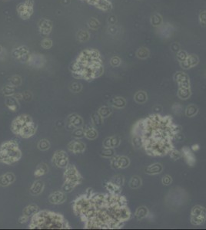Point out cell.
<instances>
[{
    "mask_svg": "<svg viewBox=\"0 0 206 230\" xmlns=\"http://www.w3.org/2000/svg\"><path fill=\"white\" fill-rule=\"evenodd\" d=\"M78 186V185H77L76 183H73V182L69 181V180H65L63 186H62V191L65 193H70L71 191L75 189V186Z\"/></svg>",
    "mask_w": 206,
    "mask_h": 230,
    "instance_id": "83f0119b",
    "label": "cell"
},
{
    "mask_svg": "<svg viewBox=\"0 0 206 230\" xmlns=\"http://www.w3.org/2000/svg\"><path fill=\"white\" fill-rule=\"evenodd\" d=\"M113 169H125L130 164V160L125 156H113L110 160Z\"/></svg>",
    "mask_w": 206,
    "mask_h": 230,
    "instance_id": "ba28073f",
    "label": "cell"
},
{
    "mask_svg": "<svg viewBox=\"0 0 206 230\" xmlns=\"http://www.w3.org/2000/svg\"><path fill=\"white\" fill-rule=\"evenodd\" d=\"M29 219V217L26 216V215H22L21 217H19V222L21 224H23V223H25V222H26Z\"/></svg>",
    "mask_w": 206,
    "mask_h": 230,
    "instance_id": "7bdbcfd3",
    "label": "cell"
},
{
    "mask_svg": "<svg viewBox=\"0 0 206 230\" xmlns=\"http://www.w3.org/2000/svg\"><path fill=\"white\" fill-rule=\"evenodd\" d=\"M36 131H37V126L31 118L27 122L25 123L24 125L21 127V129L19 131L18 135L22 138H29L36 134Z\"/></svg>",
    "mask_w": 206,
    "mask_h": 230,
    "instance_id": "8992f818",
    "label": "cell"
},
{
    "mask_svg": "<svg viewBox=\"0 0 206 230\" xmlns=\"http://www.w3.org/2000/svg\"><path fill=\"white\" fill-rule=\"evenodd\" d=\"M91 118H92V124L95 126L98 127V126H101L103 124V118H101V115L98 112L92 114Z\"/></svg>",
    "mask_w": 206,
    "mask_h": 230,
    "instance_id": "1f68e13d",
    "label": "cell"
},
{
    "mask_svg": "<svg viewBox=\"0 0 206 230\" xmlns=\"http://www.w3.org/2000/svg\"><path fill=\"white\" fill-rule=\"evenodd\" d=\"M49 200L51 203L55 204V205H59V204L63 203L66 200V193L62 191L55 192L49 196Z\"/></svg>",
    "mask_w": 206,
    "mask_h": 230,
    "instance_id": "4fadbf2b",
    "label": "cell"
},
{
    "mask_svg": "<svg viewBox=\"0 0 206 230\" xmlns=\"http://www.w3.org/2000/svg\"><path fill=\"white\" fill-rule=\"evenodd\" d=\"M198 62V59L197 58V56L195 55H190L187 57V58L185 59L184 62H181V66H182L183 68L188 69L190 68L193 67V66L196 65Z\"/></svg>",
    "mask_w": 206,
    "mask_h": 230,
    "instance_id": "2e32d148",
    "label": "cell"
},
{
    "mask_svg": "<svg viewBox=\"0 0 206 230\" xmlns=\"http://www.w3.org/2000/svg\"><path fill=\"white\" fill-rule=\"evenodd\" d=\"M53 162L59 168H66L69 163V158L66 153L63 150H57L53 157Z\"/></svg>",
    "mask_w": 206,
    "mask_h": 230,
    "instance_id": "52a82bcc",
    "label": "cell"
},
{
    "mask_svg": "<svg viewBox=\"0 0 206 230\" xmlns=\"http://www.w3.org/2000/svg\"><path fill=\"white\" fill-rule=\"evenodd\" d=\"M172 110H173L174 113L176 114H181L182 111V107L180 104H175V105L172 106Z\"/></svg>",
    "mask_w": 206,
    "mask_h": 230,
    "instance_id": "ab89813d",
    "label": "cell"
},
{
    "mask_svg": "<svg viewBox=\"0 0 206 230\" xmlns=\"http://www.w3.org/2000/svg\"><path fill=\"white\" fill-rule=\"evenodd\" d=\"M38 148L42 151H46L50 148V143L49 140H46V139L41 140L38 144Z\"/></svg>",
    "mask_w": 206,
    "mask_h": 230,
    "instance_id": "836d02e7",
    "label": "cell"
},
{
    "mask_svg": "<svg viewBox=\"0 0 206 230\" xmlns=\"http://www.w3.org/2000/svg\"><path fill=\"white\" fill-rule=\"evenodd\" d=\"M142 186V180L139 176H134L129 181V186L132 189H138Z\"/></svg>",
    "mask_w": 206,
    "mask_h": 230,
    "instance_id": "f1b7e54d",
    "label": "cell"
},
{
    "mask_svg": "<svg viewBox=\"0 0 206 230\" xmlns=\"http://www.w3.org/2000/svg\"><path fill=\"white\" fill-rule=\"evenodd\" d=\"M105 187L110 194H120L121 193V186H118V185L115 184L112 182L109 181L105 184Z\"/></svg>",
    "mask_w": 206,
    "mask_h": 230,
    "instance_id": "44dd1931",
    "label": "cell"
},
{
    "mask_svg": "<svg viewBox=\"0 0 206 230\" xmlns=\"http://www.w3.org/2000/svg\"><path fill=\"white\" fill-rule=\"evenodd\" d=\"M115 152L114 148H112V147H109V148H106V147H104L103 150H101L100 154H101V157H105V158H112L113 156H115Z\"/></svg>",
    "mask_w": 206,
    "mask_h": 230,
    "instance_id": "f546056e",
    "label": "cell"
},
{
    "mask_svg": "<svg viewBox=\"0 0 206 230\" xmlns=\"http://www.w3.org/2000/svg\"><path fill=\"white\" fill-rule=\"evenodd\" d=\"M120 142H121V140L118 137H107L103 142V147H106V148H109V147L115 148V147L119 146Z\"/></svg>",
    "mask_w": 206,
    "mask_h": 230,
    "instance_id": "e0dca14e",
    "label": "cell"
},
{
    "mask_svg": "<svg viewBox=\"0 0 206 230\" xmlns=\"http://www.w3.org/2000/svg\"><path fill=\"white\" fill-rule=\"evenodd\" d=\"M15 180V175L12 173H7L5 174L0 176V186H8L13 183Z\"/></svg>",
    "mask_w": 206,
    "mask_h": 230,
    "instance_id": "5bb4252c",
    "label": "cell"
},
{
    "mask_svg": "<svg viewBox=\"0 0 206 230\" xmlns=\"http://www.w3.org/2000/svg\"><path fill=\"white\" fill-rule=\"evenodd\" d=\"M111 182H112L113 183L118 185V186H121L122 187L125 183V178L122 175H115V176H114L112 177Z\"/></svg>",
    "mask_w": 206,
    "mask_h": 230,
    "instance_id": "d6a6232c",
    "label": "cell"
},
{
    "mask_svg": "<svg viewBox=\"0 0 206 230\" xmlns=\"http://www.w3.org/2000/svg\"><path fill=\"white\" fill-rule=\"evenodd\" d=\"M191 223L194 225H201L206 221V209L201 206H195L191 209Z\"/></svg>",
    "mask_w": 206,
    "mask_h": 230,
    "instance_id": "277c9868",
    "label": "cell"
},
{
    "mask_svg": "<svg viewBox=\"0 0 206 230\" xmlns=\"http://www.w3.org/2000/svg\"><path fill=\"white\" fill-rule=\"evenodd\" d=\"M121 64V60H120L119 58L118 57H113L111 59V65L114 67H117Z\"/></svg>",
    "mask_w": 206,
    "mask_h": 230,
    "instance_id": "60d3db41",
    "label": "cell"
},
{
    "mask_svg": "<svg viewBox=\"0 0 206 230\" xmlns=\"http://www.w3.org/2000/svg\"><path fill=\"white\" fill-rule=\"evenodd\" d=\"M49 170V168H48L47 165L46 163H41L37 167V168L35 170L34 175L37 177H40V176H43L44 174H46V173Z\"/></svg>",
    "mask_w": 206,
    "mask_h": 230,
    "instance_id": "4316f807",
    "label": "cell"
},
{
    "mask_svg": "<svg viewBox=\"0 0 206 230\" xmlns=\"http://www.w3.org/2000/svg\"><path fill=\"white\" fill-rule=\"evenodd\" d=\"M31 117H30L29 115H27V114H22V115H19V117H17V118L12 121V131L15 134L18 135L19 131L21 129V127L24 125L25 123L27 122V121L31 119Z\"/></svg>",
    "mask_w": 206,
    "mask_h": 230,
    "instance_id": "9c48e42d",
    "label": "cell"
},
{
    "mask_svg": "<svg viewBox=\"0 0 206 230\" xmlns=\"http://www.w3.org/2000/svg\"><path fill=\"white\" fill-rule=\"evenodd\" d=\"M162 170H163L162 165L159 163H156L146 167L145 170V173L149 175H156L162 173Z\"/></svg>",
    "mask_w": 206,
    "mask_h": 230,
    "instance_id": "9a60e30c",
    "label": "cell"
},
{
    "mask_svg": "<svg viewBox=\"0 0 206 230\" xmlns=\"http://www.w3.org/2000/svg\"><path fill=\"white\" fill-rule=\"evenodd\" d=\"M84 131H85V137L88 140H95L98 137V131L95 127L92 126H86L84 127Z\"/></svg>",
    "mask_w": 206,
    "mask_h": 230,
    "instance_id": "d6986e66",
    "label": "cell"
},
{
    "mask_svg": "<svg viewBox=\"0 0 206 230\" xmlns=\"http://www.w3.org/2000/svg\"><path fill=\"white\" fill-rule=\"evenodd\" d=\"M85 144L82 141H79V139L72 140L68 144V149L73 153H82L85 150Z\"/></svg>",
    "mask_w": 206,
    "mask_h": 230,
    "instance_id": "8fae6325",
    "label": "cell"
},
{
    "mask_svg": "<svg viewBox=\"0 0 206 230\" xmlns=\"http://www.w3.org/2000/svg\"><path fill=\"white\" fill-rule=\"evenodd\" d=\"M181 152H182V157H184V158H185V161L188 163V166L193 167V166L195 164L196 159H195L194 152L191 150V149L188 147H182V151Z\"/></svg>",
    "mask_w": 206,
    "mask_h": 230,
    "instance_id": "7c38bea8",
    "label": "cell"
},
{
    "mask_svg": "<svg viewBox=\"0 0 206 230\" xmlns=\"http://www.w3.org/2000/svg\"><path fill=\"white\" fill-rule=\"evenodd\" d=\"M98 113L101 115V118H108V117H109L110 115H111L112 113V108H109V107H101L98 111Z\"/></svg>",
    "mask_w": 206,
    "mask_h": 230,
    "instance_id": "4dcf8cb0",
    "label": "cell"
},
{
    "mask_svg": "<svg viewBox=\"0 0 206 230\" xmlns=\"http://www.w3.org/2000/svg\"><path fill=\"white\" fill-rule=\"evenodd\" d=\"M149 209L146 206H140L136 209V212H135V216H136V219L139 221L142 220V219H146V217L149 215Z\"/></svg>",
    "mask_w": 206,
    "mask_h": 230,
    "instance_id": "ffe728a7",
    "label": "cell"
},
{
    "mask_svg": "<svg viewBox=\"0 0 206 230\" xmlns=\"http://www.w3.org/2000/svg\"><path fill=\"white\" fill-rule=\"evenodd\" d=\"M198 112V107L195 105H189L188 106H187V108H185V115L188 118H192V117L195 116Z\"/></svg>",
    "mask_w": 206,
    "mask_h": 230,
    "instance_id": "d4e9b609",
    "label": "cell"
},
{
    "mask_svg": "<svg viewBox=\"0 0 206 230\" xmlns=\"http://www.w3.org/2000/svg\"><path fill=\"white\" fill-rule=\"evenodd\" d=\"M199 148H200V146L198 145V144H193V145L191 146V150H192L193 152H196V151H198V150H199Z\"/></svg>",
    "mask_w": 206,
    "mask_h": 230,
    "instance_id": "ee69618b",
    "label": "cell"
},
{
    "mask_svg": "<svg viewBox=\"0 0 206 230\" xmlns=\"http://www.w3.org/2000/svg\"><path fill=\"white\" fill-rule=\"evenodd\" d=\"M191 92L190 88H179L178 92V97L182 100H187L191 96Z\"/></svg>",
    "mask_w": 206,
    "mask_h": 230,
    "instance_id": "484cf974",
    "label": "cell"
},
{
    "mask_svg": "<svg viewBox=\"0 0 206 230\" xmlns=\"http://www.w3.org/2000/svg\"><path fill=\"white\" fill-rule=\"evenodd\" d=\"M137 56L140 58H146L149 57V52L147 48H142L139 49L136 53Z\"/></svg>",
    "mask_w": 206,
    "mask_h": 230,
    "instance_id": "8d00e7d4",
    "label": "cell"
},
{
    "mask_svg": "<svg viewBox=\"0 0 206 230\" xmlns=\"http://www.w3.org/2000/svg\"><path fill=\"white\" fill-rule=\"evenodd\" d=\"M169 154H170L171 158L173 159V160H178V159H180L182 157V152L178 151V150H175V149H173V150L169 153Z\"/></svg>",
    "mask_w": 206,
    "mask_h": 230,
    "instance_id": "74e56055",
    "label": "cell"
},
{
    "mask_svg": "<svg viewBox=\"0 0 206 230\" xmlns=\"http://www.w3.org/2000/svg\"><path fill=\"white\" fill-rule=\"evenodd\" d=\"M181 131L182 127L174 124L172 117L154 114L136 123L132 136L140 137L148 155L164 157L175 149L172 141Z\"/></svg>",
    "mask_w": 206,
    "mask_h": 230,
    "instance_id": "6da1fadb",
    "label": "cell"
},
{
    "mask_svg": "<svg viewBox=\"0 0 206 230\" xmlns=\"http://www.w3.org/2000/svg\"><path fill=\"white\" fill-rule=\"evenodd\" d=\"M189 79L188 75L184 72H178L175 74V80L176 81L177 83H180V82H183V81L188 80Z\"/></svg>",
    "mask_w": 206,
    "mask_h": 230,
    "instance_id": "d590c367",
    "label": "cell"
},
{
    "mask_svg": "<svg viewBox=\"0 0 206 230\" xmlns=\"http://www.w3.org/2000/svg\"><path fill=\"white\" fill-rule=\"evenodd\" d=\"M83 126V120L80 116L77 114H71L67 118V129L74 131L75 128L82 127Z\"/></svg>",
    "mask_w": 206,
    "mask_h": 230,
    "instance_id": "30bf717a",
    "label": "cell"
},
{
    "mask_svg": "<svg viewBox=\"0 0 206 230\" xmlns=\"http://www.w3.org/2000/svg\"><path fill=\"white\" fill-rule=\"evenodd\" d=\"M29 228L36 229H55V228H70L67 220L61 214L50 211H39L32 216Z\"/></svg>",
    "mask_w": 206,
    "mask_h": 230,
    "instance_id": "7a4b0ae2",
    "label": "cell"
},
{
    "mask_svg": "<svg viewBox=\"0 0 206 230\" xmlns=\"http://www.w3.org/2000/svg\"><path fill=\"white\" fill-rule=\"evenodd\" d=\"M22 157L21 150L15 140H8L0 145V163L12 165Z\"/></svg>",
    "mask_w": 206,
    "mask_h": 230,
    "instance_id": "3957f363",
    "label": "cell"
},
{
    "mask_svg": "<svg viewBox=\"0 0 206 230\" xmlns=\"http://www.w3.org/2000/svg\"><path fill=\"white\" fill-rule=\"evenodd\" d=\"M187 57H188V56H187L186 53H185V52H180L178 54V56H177V58H178V61H180V62H184V61L187 58Z\"/></svg>",
    "mask_w": 206,
    "mask_h": 230,
    "instance_id": "b9f144b4",
    "label": "cell"
},
{
    "mask_svg": "<svg viewBox=\"0 0 206 230\" xmlns=\"http://www.w3.org/2000/svg\"><path fill=\"white\" fill-rule=\"evenodd\" d=\"M72 136H73L75 139H81L85 137L84 127H79V128H75L74 131H72Z\"/></svg>",
    "mask_w": 206,
    "mask_h": 230,
    "instance_id": "e575fe53",
    "label": "cell"
},
{
    "mask_svg": "<svg viewBox=\"0 0 206 230\" xmlns=\"http://www.w3.org/2000/svg\"><path fill=\"white\" fill-rule=\"evenodd\" d=\"M44 183L40 180H37V181L34 182L33 184L32 185L31 188H30V193L33 195H39L43 193V189H44Z\"/></svg>",
    "mask_w": 206,
    "mask_h": 230,
    "instance_id": "ac0fdd59",
    "label": "cell"
},
{
    "mask_svg": "<svg viewBox=\"0 0 206 230\" xmlns=\"http://www.w3.org/2000/svg\"><path fill=\"white\" fill-rule=\"evenodd\" d=\"M39 211V207H38L35 204H31L29 206H26L23 209V215H26L28 217H32L35 215V214L37 213Z\"/></svg>",
    "mask_w": 206,
    "mask_h": 230,
    "instance_id": "7402d4cb",
    "label": "cell"
},
{
    "mask_svg": "<svg viewBox=\"0 0 206 230\" xmlns=\"http://www.w3.org/2000/svg\"><path fill=\"white\" fill-rule=\"evenodd\" d=\"M111 105H112L114 108H116L120 109V108H123L126 105V101L122 97H116L111 100L110 101Z\"/></svg>",
    "mask_w": 206,
    "mask_h": 230,
    "instance_id": "603a6c76",
    "label": "cell"
},
{
    "mask_svg": "<svg viewBox=\"0 0 206 230\" xmlns=\"http://www.w3.org/2000/svg\"><path fill=\"white\" fill-rule=\"evenodd\" d=\"M162 184L165 185V186H169L171 183H172V176H169V175H165L162 177Z\"/></svg>",
    "mask_w": 206,
    "mask_h": 230,
    "instance_id": "f35d334b",
    "label": "cell"
},
{
    "mask_svg": "<svg viewBox=\"0 0 206 230\" xmlns=\"http://www.w3.org/2000/svg\"><path fill=\"white\" fill-rule=\"evenodd\" d=\"M134 100L138 104H144L148 100L147 94L144 91H139L135 95Z\"/></svg>",
    "mask_w": 206,
    "mask_h": 230,
    "instance_id": "cb8c5ba5",
    "label": "cell"
},
{
    "mask_svg": "<svg viewBox=\"0 0 206 230\" xmlns=\"http://www.w3.org/2000/svg\"><path fill=\"white\" fill-rule=\"evenodd\" d=\"M64 178H65V180L73 182L77 185L81 184L83 181V178L78 171L76 167L71 164L68 165V167L66 168V171L64 173Z\"/></svg>",
    "mask_w": 206,
    "mask_h": 230,
    "instance_id": "5b68a950",
    "label": "cell"
}]
</instances>
